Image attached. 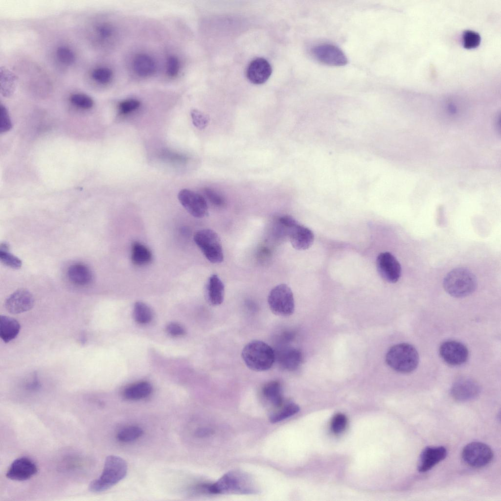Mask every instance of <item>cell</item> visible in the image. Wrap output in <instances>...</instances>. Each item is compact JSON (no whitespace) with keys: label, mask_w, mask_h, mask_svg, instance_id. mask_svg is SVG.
<instances>
[{"label":"cell","mask_w":501,"mask_h":501,"mask_svg":"<svg viewBox=\"0 0 501 501\" xmlns=\"http://www.w3.org/2000/svg\"><path fill=\"white\" fill-rule=\"evenodd\" d=\"M272 72L271 65L263 58H257L252 60L247 69V77L249 80L254 84H262L270 77Z\"/></svg>","instance_id":"cell-19"},{"label":"cell","mask_w":501,"mask_h":501,"mask_svg":"<svg viewBox=\"0 0 501 501\" xmlns=\"http://www.w3.org/2000/svg\"><path fill=\"white\" fill-rule=\"evenodd\" d=\"M194 240L209 262L219 264L223 261L221 241L215 231L210 229L200 230L195 234Z\"/></svg>","instance_id":"cell-7"},{"label":"cell","mask_w":501,"mask_h":501,"mask_svg":"<svg viewBox=\"0 0 501 501\" xmlns=\"http://www.w3.org/2000/svg\"><path fill=\"white\" fill-rule=\"evenodd\" d=\"M127 472V465L123 458L116 455H109L105 459L101 475L91 482L89 490L93 493L107 490L123 479Z\"/></svg>","instance_id":"cell-1"},{"label":"cell","mask_w":501,"mask_h":501,"mask_svg":"<svg viewBox=\"0 0 501 501\" xmlns=\"http://www.w3.org/2000/svg\"><path fill=\"white\" fill-rule=\"evenodd\" d=\"M225 286L220 277L215 274L208 278L206 285V295L209 303L213 306L222 304L224 300Z\"/></svg>","instance_id":"cell-20"},{"label":"cell","mask_w":501,"mask_h":501,"mask_svg":"<svg viewBox=\"0 0 501 501\" xmlns=\"http://www.w3.org/2000/svg\"><path fill=\"white\" fill-rule=\"evenodd\" d=\"M166 330L170 335L173 336H180L184 334L183 328L176 323L169 324L167 326Z\"/></svg>","instance_id":"cell-43"},{"label":"cell","mask_w":501,"mask_h":501,"mask_svg":"<svg viewBox=\"0 0 501 501\" xmlns=\"http://www.w3.org/2000/svg\"><path fill=\"white\" fill-rule=\"evenodd\" d=\"M69 280L76 285L85 286L90 284L93 279L91 271L83 264L71 265L68 271Z\"/></svg>","instance_id":"cell-21"},{"label":"cell","mask_w":501,"mask_h":501,"mask_svg":"<svg viewBox=\"0 0 501 501\" xmlns=\"http://www.w3.org/2000/svg\"><path fill=\"white\" fill-rule=\"evenodd\" d=\"M34 304L33 295L28 290L20 289L9 296L5 302L7 311L12 314H19L31 310Z\"/></svg>","instance_id":"cell-15"},{"label":"cell","mask_w":501,"mask_h":501,"mask_svg":"<svg viewBox=\"0 0 501 501\" xmlns=\"http://www.w3.org/2000/svg\"><path fill=\"white\" fill-rule=\"evenodd\" d=\"M311 54L318 61L331 66H342L347 63L345 54L338 47L330 44H322L313 47Z\"/></svg>","instance_id":"cell-10"},{"label":"cell","mask_w":501,"mask_h":501,"mask_svg":"<svg viewBox=\"0 0 501 501\" xmlns=\"http://www.w3.org/2000/svg\"><path fill=\"white\" fill-rule=\"evenodd\" d=\"M142 433L143 431L141 428L132 426L120 430L117 434V438L121 442H132L139 438Z\"/></svg>","instance_id":"cell-30"},{"label":"cell","mask_w":501,"mask_h":501,"mask_svg":"<svg viewBox=\"0 0 501 501\" xmlns=\"http://www.w3.org/2000/svg\"><path fill=\"white\" fill-rule=\"evenodd\" d=\"M279 222L284 227L286 235L295 249L305 250L312 246L314 240V234L309 228L301 225L289 215L281 216Z\"/></svg>","instance_id":"cell-6"},{"label":"cell","mask_w":501,"mask_h":501,"mask_svg":"<svg viewBox=\"0 0 501 501\" xmlns=\"http://www.w3.org/2000/svg\"><path fill=\"white\" fill-rule=\"evenodd\" d=\"M204 192L209 202L215 206L223 207L226 205L224 198L214 190L205 187L204 189Z\"/></svg>","instance_id":"cell-36"},{"label":"cell","mask_w":501,"mask_h":501,"mask_svg":"<svg viewBox=\"0 0 501 501\" xmlns=\"http://www.w3.org/2000/svg\"><path fill=\"white\" fill-rule=\"evenodd\" d=\"M446 449L443 446L427 447L421 452L417 469L420 472H427L443 460L447 455Z\"/></svg>","instance_id":"cell-18"},{"label":"cell","mask_w":501,"mask_h":501,"mask_svg":"<svg viewBox=\"0 0 501 501\" xmlns=\"http://www.w3.org/2000/svg\"><path fill=\"white\" fill-rule=\"evenodd\" d=\"M386 361L394 370L408 373L414 370L419 363V356L416 349L411 344L401 343L392 346L388 350Z\"/></svg>","instance_id":"cell-3"},{"label":"cell","mask_w":501,"mask_h":501,"mask_svg":"<svg viewBox=\"0 0 501 501\" xmlns=\"http://www.w3.org/2000/svg\"><path fill=\"white\" fill-rule=\"evenodd\" d=\"M113 72L107 68H99L95 69L92 72V78L97 82L105 84L112 79Z\"/></svg>","instance_id":"cell-34"},{"label":"cell","mask_w":501,"mask_h":501,"mask_svg":"<svg viewBox=\"0 0 501 501\" xmlns=\"http://www.w3.org/2000/svg\"><path fill=\"white\" fill-rule=\"evenodd\" d=\"M242 357L246 365L256 371L270 369L275 361L274 350L266 342L258 340L252 341L245 346Z\"/></svg>","instance_id":"cell-2"},{"label":"cell","mask_w":501,"mask_h":501,"mask_svg":"<svg viewBox=\"0 0 501 501\" xmlns=\"http://www.w3.org/2000/svg\"><path fill=\"white\" fill-rule=\"evenodd\" d=\"M191 116L194 125L200 130L205 129L208 125L209 118L205 114L197 110H193Z\"/></svg>","instance_id":"cell-35"},{"label":"cell","mask_w":501,"mask_h":501,"mask_svg":"<svg viewBox=\"0 0 501 501\" xmlns=\"http://www.w3.org/2000/svg\"><path fill=\"white\" fill-rule=\"evenodd\" d=\"M450 392L455 400L465 402L476 398L480 392V387L474 380L469 378H461L454 383Z\"/></svg>","instance_id":"cell-16"},{"label":"cell","mask_w":501,"mask_h":501,"mask_svg":"<svg viewBox=\"0 0 501 501\" xmlns=\"http://www.w3.org/2000/svg\"><path fill=\"white\" fill-rule=\"evenodd\" d=\"M439 354L442 359L451 365H460L465 363L469 356L467 347L462 343L455 341L443 342L439 347Z\"/></svg>","instance_id":"cell-13"},{"label":"cell","mask_w":501,"mask_h":501,"mask_svg":"<svg viewBox=\"0 0 501 501\" xmlns=\"http://www.w3.org/2000/svg\"><path fill=\"white\" fill-rule=\"evenodd\" d=\"M163 157L169 161L177 163H183L187 160L185 156L170 151H165L162 154Z\"/></svg>","instance_id":"cell-42"},{"label":"cell","mask_w":501,"mask_h":501,"mask_svg":"<svg viewBox=\"0 0 501 501\" xmlns=\"http://www.w3.org/2000/svg\"><path fill=\"white\" fill-rule=\"evenodd\" d=\"M178 197L182 205L193 216L201 218L208 214L206 202L200 194L183 189L179 192Z\"/></svg>","instance_id":"cell-11"},{"label":"cell","mask_w":501,"mask_h":501,"mask_svg":"<svg viewBox=\"0 0 501 501\" xmlns=\"http://www.w3.org/2000/svg\"><path fill=\"white\" fill-rule=\"evenodd\" d=\"M7 250V245L5 244H1L0 249V260L1 262L4 265L14 269L20 268L22 265V261L18 257L9 252Z\"/></svg>","instance_id":"cell-31"},{"label":"cell","mask_w":501,"mask_h":501,"mask_svg":"<svg viewBox=\"0 0 501 501\" xmlns=\"http://www.w3.org/2000/svg\"><path fill=\"white\" fill-rule=\"evenodd\" d=\"M376 267L379 274L388 282L395 283L401 276V265L394 256L389 252H381L378 255Z\"/></svg>","instance_id":"cell-12"},{"label":"cell","mask_w":501,"mask_h":501,"mask_svg":"<svg viewBox=\"0 0 501 501\" xmlns=\"http://www.w3.org/2000/svg\"><path fill=\"white\" fill-rule=\"evenodd\" d=\"M17 78L11 72L4 68L0 70L1 92L4 96L11 95L15 90Z\"/></svg>","instance_id":"cell-28"},{"label":"cell","mask_w":501,"mask_h":501,"mask_svg":"<svg viewBox=\"0 0 501 501\" xmlns=\"http://www.w3.org/2000/svg\"><path fill=\"white\" fill-rule=\"evenodd\" d=\"M262 394L276 407L283 404L281 386L277 381H272L265 384L262 388Z\"/></svg>","instance_id":"cell-24"},{"label":"cell","mask_w":501,"mask_h":501,"mask_svg":"<svg viewBox=\"0 0 501 501\" xmlns=\"http://www.w3.org/2000/svg\"><path fill=\"white\" fill-rule=\"evenodd\" d=\"M463 45L466 49H473L478 47L480 43L479 34L473 30H467L462 35Z\"/></svg>","instance_id":"cell-32"},{"label":"cell","mask_w":501,"mask_h":501,"mask_svg":"<svg viewBox=\"0 0 501 501\" xmlns=\"http://www.w3.org/2000/svg\"><path fill=\"white\" fill-rule=\"evenodd\" d=\"M462 457L468 465L474 468H481L488 465L492 461L493 452L486 444L473 442L464 447Z\"/></svg>","instance_id":"cell-9"},{"label":"cell","mask_w":501,"mask_h":501,"mask_svg":"<svg viewBox=\"0 0 501 501\" xmlns=\"http://www.w3.org/2000/svg\"><path fill=\"white\" fill-rule=\"evenodd\" d=\"M97 31L99 35L103 38H107L110 37L113 33V29L112 27L107 24H104L100 25L98 27Z\"/></svg>","instance_id":"cell-44"},{"label":"cell","mask_w":501,"mask_h":501,"mask_svg":"<svg viewBox=\"0 0 501 501\" xmlns=\"http://www.w3.org/2000/svg\"><path fill=\"white\" fill-rule=\"evenodd\" d=\"M250 481L244 474L230 472L225 474L216 482L206 484V490L212 494H250L254 492Z\"/></svg>","instance_id":"cell-5"},{"label":"cell","mask_w":501,"mask_h":501,"mask_svg":"<svg viewBox=\"0 0 501 501\" xmlns=\"http://www.w3.org/2000/svg\"><path fill=\"white\" fill-rule=\"evenodd\" d=\"M57 56L59 60L65 65H71L75 60L73 52L66 47H59L57 50Z\"/></svg>","instance_id":"cell-37"},{"label":"cell","mask_w":501,"mask_h":501,"mask_svg":"<svg viewBox=\"0 0 501 501\" xmlns=\"http://www.w3.org/2000/svg\"><path fill=\"white\" fill-rule=\"evenodd\" d=\"M180 63L178 59L174 56H170L167 60V73L170 77L176 76L179 71Z\"/></svg>","instance_id":"cell-41"},{"label":"cell","mask_w":501,"mask_h":501,"mask_svg":"<svg viewBox=\"0 0 501 501\" xmlns=\"http://www.w3.org/2000/svg\"><path fill=\"white\" fill-rule=\"evenodd\" d=\"M152 391L151 385L146 382H141L132 385L124 391V396L128 400H137L148 396Z\"/></svg>","instance_id":"cell-25"},{"label":"cell","mask_w":501,"mask_h":501,"mask_svg":"<svg viewBox=\"0 0 501 501\" xmlns=\"http://www.w3.org/2000/svg\"><path fill=\"white\" fill-rule=\"evenodd\" d=\"M21 330V325L15 319L6 316H0V337L7 343L15 339Z\"/></svg>","instance_id":"cell-22"},{"label":"cell","mask_w":501,"mask_h":501,"mask_svg":"<svg viewBox=\"0 0 501 501\" xmlns=\"http://www.w3.org/2000/svg\"><path fill=\"white\" fill-rule=\"evenodd\" d=\"M278 410L272 412L269 417L270 421L275 423L282 421L296 414L299 410V407L296 404L288 402L283 404L277 407Z\"/></svg>","instance_id":"cell-27"},{"label":"cell","mask_w":501,"mask_h":501,"mask_svg":"<svg viewBox=\"0 0 501 501\" xmlns=\"http://www.w3.org/2000/svg\"><path fill=\"white\" fill-rule=\"evenodd\" d=\"M38 472L35 463L28 457L23 456L15 459L8 469L7 478L17 481H24L30 479Z\"/></svg>","instance_id":"cell-14"},{"label":"cell","mask_w":501,"mask_h":501,"mask_svg":"<svg viewBox=\"0 0 501 501\" xmlns=\"http://www.w3.org/2000/svg\"><path fill=\"white\" fill-rule=\"evenodd\" d=\"M133 67L137 75L141 77H147L154 73L156 65L151 56L141 54L137 55L134 59Z\"/></svg>","instance_id":"cell-23"},{"label":"cell","mask_w":501,"mask_h":501,"mask_svg":"<svg viewBox=\"0 0 501 501\" xmlns=\"http://www.w3.org/2000/svg\"><path fill=\"white\" fill-rule=\"evenodd\" d=\"M268 302L272 312L278 316H288L295 309V301L291 288L285 284L273 287L270 292Z\"/></svg>","instance_id":"cell-8"},{"label":"cell","mask_w":501,"mask_h":501,"mask_svg":"<svg viewBox=\"0 0 501 501\" xmlns=\"http://www.w3.org/2000/svg\"><path fill=\"white\" fill-rule=\"evenodd\" d=\"M152 312L150 308L144 303L137 302L134 308V317L136 321L140 324L149 322L152 319Z\"/></svg>","instance_id":"cell-29"},{"label":"cell","mask_w":501,"mask_h":501,"mask_svg":"<svg viewBox=\"0 0 501 501\" xmlns=\"http://www.w3.org/2000/svg\"><path fill=\"white\" fill-rule=\"evenodd\" d=\"M12 127V122L9 116L7 109L2 105L0 107V132L1 133L9 131Z\"/></svg>","instance_id":"cell-39"},{"label":"cell","mask_w":501,"mask_h":501,"mask_svg":"<svg viewBox=\"0 0 501 501\" xmlns=\"http://www.w3.org/2000/svg\"><path fill=\"white\" fill-rule=\"evenodd\" d=\"M446 292L455 297H463L474 292L477 287L475 275L464 268H457L449 272L443 281Z\"/></svg>","instance_id":"cell-4"},{"label":"cell","mask_w":501,"mask_h":501,"mask_svg":"<svg viewBox=\"0 0 501 501\" xmlns=\"http://www.w3.org/2000/svg\"><path fill=\"white\" fill-rule=\"evenodd\" d=\"M213 433V431L207 428H202L198 429L195 434L198 437H203L209 436Z\"/></svg>","instance_id":"cell-45"},{"label":"cell","mask_w":501,"mask_h":501,"mask_svg":"<svg viewBox=\"0 0 501 501\" xmlns=\"http://www.w3.org/2000/svg\"><path fill=\"white\" fill-rule=\"evenodd\" d=\"M70 101L75 106L84 109L91 108L93 105V101L89 96L81 93H76L71 95Z\"/></svg>","instance_id":"cell-33"},{"label":"cell","mask_w":501,"mask_h":501,"mask_svg":"<svg viewBox=\"0 0 501 501\" xmlns=\"http://www.w3.org/2000/svg\"><path fill=\"white\" fill-rule=\"evenodd\" d=\"M347 424V418L342 413H339L333 417L331 422V429L335 433H340L344 431Z\"/></svg>","instance_id":"cell-38"},{"label":"cell","mask_w":501,"mask_h":501,"mask_svg":"<svg viewBox=\"0 0 501 501\" xmlns=\"http://www.w3.org/2000/svg\"><path fill=\"white\" fill-rule=\"evenodd\" d=\"M131 259L137 266H143L150 263L152 254L150 250L139 242H134L132 246Z\"/></svg>","instance_id":"cell-26"},{"label":"cell","mask_w":501,"mask_h":501,"mask_svg":"<svg viewBox=\"0 0 501 501\" xmlns=\"http://www.w3.org/2000/svg\"><path fill=\"white\" fill-rule=\"evenodd\" d=\"M140 102L135 99H129L120 102L118 109L120 114H129L136 109L140 106Z\"/></svg>","instance_id":"cell-40"},{"label":"cell","mask_w":501,"mask_h":501,"mask_svg":"<svg viewBox=\"0 0 501 501\" xmlns=\"http://www.w3.org/2000/svg\"><path fill=\"white\" fill-rule=\"evenodd\" d=\"M275 360L284 370L293 371L301 365L303 357L301 351L293 346H284L275 352Z\"/></svg>","instance_id":"cell-17"}]
</instances>
